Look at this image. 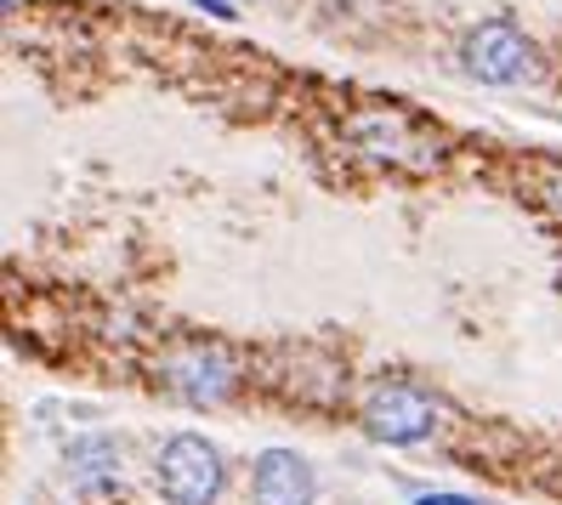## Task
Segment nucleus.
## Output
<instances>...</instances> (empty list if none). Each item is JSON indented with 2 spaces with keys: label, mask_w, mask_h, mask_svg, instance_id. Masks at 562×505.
I'll return each instance as SVG.
<instances>
[{
  "label": "nucleus",
  "mask_w": 562,
  "mask_h": 505,
  "mask_svg": "<svg viewBox=\"0 0 562 505\" xmlns=\"http://www.w3.org/2000/svg\"><path fill=\"white\" fill-rule=\"evenodd\" d=\"M363 431L375 444H392V449H409V444H426L438 426H443V403L415 386V381H375L363 392V409H358Z\"/></svg>",
  "instance_id": "obj_1"
},
{
  "label": "nucleus",
  "mask_w": 562,
  "mask_h": 505,
  "mask_svg": "<svg viewBox=\"0 0 562 505\" xmlns=\"http://www.w3.org/2000/svg\"><path fill=\"white\" fill-rule=\"evenodd\" d=\"M154 489L165 505H216L227 489V465L222 449L205 444L200 431H177L154 460Z\"/></svg>",
  "instance_id": "obj_2"
},
{
  "label": "nucleus",
  "mask_w": 562,
  "mask_h": 505,
  "mask_svg": "<svg viewBox=\"0 0 562 505\" xmlns=\"http://www.w3.org/2000/svg\"><path fill=\"white\" fill-rule=\"evenodd\" d=\"M460 69L477 86H528L540 75V46L528 41L517 23L488 18V23L467 29V41H460Z\"/></svg>",
  "instance_id": "obj_3"
},
{
  "label": "nucleus",
  "mask_w": 562,
  "mask_h": 505,
  "mask_svg": "<svg viewBox=\"0 0 562 505\" xmlns=\"http://www.w3.org/2000/svg\"><path fill=\"white\" fill-rule=\"evenodd\" d=\"M159 386L193 403V409H216L239 392V363L227 358L216 341H188V347H171L159 358Z\"/></svg>",
  "instance_id": "obj_4"
},
{
  "label": "nucleus",
  "mask_w": 562,
  "mask_h": 505,
  "mask_svg": "<svg viewBox=\"0 0 562 505\" xmlns=\"http://www.w3.org/2000/svg\"><path fill=\"white\" fill-rule=\"evenodd\" d=\"M250 500L256 505H313L318 478L295 449H261L250 460Z\"/></svg>",
  "instance_id": "obj_5"
},
{
  "label": "nucleus",
  "mask_w": 562,
  "mask_h": 505,
  "mask_svg": "<svg viewBox=\"0 0 562 505\" xmlns=\"http://www.w3.org/2000/svg\"><path fill=\"white\" fill-rule=\"evenodd\" d=\"M352 137H358V154H370V159H404V154H415V165L438 159V148H426L398 114H363L352 125Z\"/></svg>",
  "instance_id": "obj_6"
},
{
  "label": "nucleus",
  "mask_w": 562,
  "mask_h": 505,
  "mask_svg": "<svg viewBox=\"0 0 562 505\" xmlns=\"http://www.w3.org/2000/svg\"><path fill=\"white\" fill-rule=\"evenodd\" d=\"M120 478V444L114 437H75L69 444V483L75 489H103Z\"/></svg>",
  "instance_id": "obj_7"
},
{
  "label": "nucleus",
  "mask_w": 562,
  "mask_h": 505,
  "mask_svg": "<svg viewBox=\"0 0 562 505\" xmlns=\"http://www.w3.org/2000/svg\"><path fill=\"white\" fill-rule=\"evenodd\" d=\"M540 199H546V211L562 222V165H551V177H546V188H540Z\"/></svg>",
  "instance_id": "obj_8"
},
{
  "label": "nucleus",
  "mask_w": 562,
  "mask_h": 505,
  "mask_svg": "<svg viewBox=\"0 0 562 505\" xmlns=\"http://www.w3.org/2000/svg\"><path fill=\"white\" fill-rule=\"evenodd\" d=\"M415 505H488V500H472V494H420Z\"/></svg>",
  "instance_id": "obj_9"
},
{
  "label": "nucleus",
  "mask_w": 562,
  "mask_h": 505,
  "mask_svg": "<svg viewBox=\"0 0 562 505\" xmlns=\"http://www.w3.org/2000/svg\"><path fill=\"white\" fill-rule=\"evenodd\" d=\"M193 7H205V12H216V18H234V7H227V0H193Z\"/></svg>",
  "instance_id": "obj_10"
}]
</instances>
